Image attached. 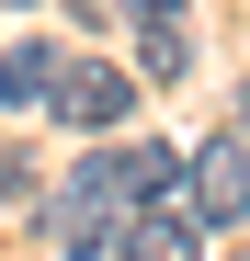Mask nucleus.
I'll use <instances>...</instances> for the list:
<instances>
[{"mask_svg": "<svg viewBox=\"0 0 250 261\" xmlns=\"http://www.w3.org/2000/svg\"><path fill=\"white\" fill-rule=\"evenodd\" d=\"M159 193H182V148H91L68 170V193L46 204V227H57L68 261H103L137 227V204H159Z\"/></svg>", "mask_w": 250, "mask_h": 261, "instance_id": "obj_1", "label": "nucleus"}, {"mask_svg": "<svg viewBox=\"0 0 250 261\" xmlns=\"http://www.w3.org/2000/svg\"><path fill=\"white\" fill-rule=\"evenodd\" d=\"M46 114L68 125V137H103V125H125V114H137V80H125V68H103V57H68V68H57V91H46Z\"/></svg>", "mask_w": 250, "mask_h": 261, "instance_id": "obj_2", "label": "nucleus"}, {"mask_svg": "<svg viewBox=\"0 0 250 261\" xmlns=\"http://www.w3.org/2000/svg\"><path fill=\"white\" fill-rule=\"evenodd\" d=\"M182 204L205 216V227H239V216H250V137H239V125H228V137H205L193 159H182Z\"/></svg>", "mask_w": 250, "mask_h": 261, "instance_id": "obj_3", "label": "nucleus"}, {"mask_svg": "<svg viewBox=\"0 0 250 261\" xmlns=\"http://www.w3.org/2000/svg\"><path fill=\"white\" fill-rule=\"evenodd\" d=\"M114 261H205V216L182 193H159V204H137V227L114 239Z\"/></svg>", "mask_w": 250, "mask_h": 261, "instance_id": "obj_4", "label": "nucleus"}, {"mask_svg": "<svg viewBox=\"0 0 250 261\" xmlns=\"http://www.w3.org/2000/svg\"><path fill=\"white\" fill-rule=\"evenodd\" d=\"M125 23H137V57H148V80H182L193 68V23H182V0H114Z\"/></svg>", "mask_w": 250, "mask_h": 261, "instance_id": "obj_5", "label": "nucleus"}, {"mask_svg": "<svg viewBox=\"0 0 250 261\" xmlns=\"http://www.w3.org/2000/svg\"><path fill=\"white\" fill-rule=\"evenodd\" d=\"M57 68H68V46H46V34H23V46H0V102H12V114H46Z\"/></svg>", "mask_w": 250, "mask_h": 261, "instance_id": "obj_6", "label": "nucleus"}, {"mask_svg": "<svg viewBox=\"0 0 250 261\" xmlns=\"http://www.w3.org/2000/svg\"><path fill=\"white\" fill-rule=\"evenodd\" d=\"M239 137H250V91H239Z\"/></svg>", "mask_w": 250, "mask_h": 261, "instance_id": "obj_7", "label": "nucleus"}, {"mask_svg": "<svg viewBox=\"0 0 250 261\" xmlns=\"http://www.w3.org/2000/svg\"><path fill=\"white\" fill-rule=\"evenodd\" d=\"M0 12H34V0H0Z\"/></svg>", "mask_w": 250, "mask_h": 261, "instance_id": "obj_8", "label": "nucleus"}]
</instances>
